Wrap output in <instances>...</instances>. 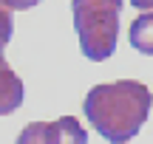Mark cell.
Returning a JSON list of instances; mask_svg holds the SVG:
<instances>
[{
    "instance_id": "obj_1",
    "label": "cell",
    "mask_w": 153,
    "mask_h": 144,
    "mask_svg": "<svg viewBox=\"0 0 153 144\" xmlns=\"http://www.w3.org/2000/svg\"><path fill=\"white\" fill-rule=\"evenodd\" d=\"M153 96L148 85L136 79H116V82L94 85L85 96V119L102 139L111 144H125L142 130L148 122Z\"/></svg>"
},
{
    "instance_id": "obj_2",
    "label": "cell",
    "mask_w": 153,
    "mask_h": 144,
    "mask_svg": "<svg viewBox=\"0 0 153 144\" xmlns=\"http://www.w3.org/2000/svg\"><path fill=\"white\" fill-rule=\"evenodd\" d=\"M119 11L122 0H71L74 28L88 60L102 62L114 54L119 37Z\"/></svg>"
},
{
    "instance_id": "obj_3",
    "label": "cell",
    "mask_w": 153,
    "mask_h": 144,
    "mask_svg": "<svg viewBox=\"0 0 153 144\" xmlns=\"http://www.w3.org/2000/svg\"><path fill=\"white\" fill-rule=\"evenodd\" d=\"M23 79L11 71V65L3 57V45H0V116H9L23 105Z\"/></svg>"
},
{
    "instance_id": "obj_4",
    "label": "cell",
    "mask_w": 153,
    "mask_h": 144,
    "mask_svg": "<svg viewBox=\"0 0 153 144\" xmlns=\"http://www.w3.org/2000/svg\"><path fill=\"white\" fill-rule=\"evenodd\" d=\"M45 139H48V144H88V133L79 124V119L62 116L57 122H48Z\"/></svg>"
},
{
    "instance_id": "obj_5",
    "label": "cell",
    "mask_w": 153,
    "mask_h": 144,
    "mask_svg": "<svg viewBox=\"0 0 153 144\" xmlns=\"http://www.w3.org/2000/svg\"><path fill=\"white\" fill-rule=\"evenodd\" d=\"M131 45L139 54H153V11H142L136 20L131 23V31H128Z\"/></svg>"
},
{
    "instance_id": "obj_6",
    "label": "cell",
    "mask_w": 153,
    "mask_h": 144,
    "mask_svg": "<svg viewBox=\"0 0 153 144\" xmlns=\"http://www.w3.org/2000/svg\"><path fill=\"white\" fill-rule=\"evenodd\" d=\"M45 127H48V122H31V124H26V127L20 130V136H17L14 144H48V139H45Z\"/></svg>"
},
{
    "instance_id": "obj_7",
    "label": "cell",
    "mask_w": 153,
    "mask_h": 144,
    "mask_svg": "<svg viewBox=\"0 0 153 144\" xmlns=\"http://www.w3.org/2000/svg\"><path fill=\"white\" fill-rule=\"evenodd\" d=\"M11 34H14V23H11V9L0 0V45H9L11 43Z\"/></svg>"
},
{
    "instance_id": "obj_8",
    "label": "cell",
    "mask_w": 153,
    "mask_h": 144,
    "mask_svg": "<svg viewBox=\"0 0 153 144\" xmlns=\"http://www.w3.org/2000/svg\"><path fill=\"white\" fill-rule=\"evenodd\" d=\"M3 3L9 6L11 11H14V9H20V11H26V9H34V6H37L40 0H3Z\"/></svg>"
},
{
    "instance_id": "obj_9",
    "label": "cell",
    "mask_w": 153,
    "mask_h": 144,
    "mask_svg": "<svg viewBox=\"0 0 153 144\" xmlns=\"http://www.w3.org/2000/svg\"><path fill=\"white\" fill-rule=\"evenodd\" d=\"M131 6H133V9L148 11V9H153V0H131Z\"/></svg>"
}]
</instances>
